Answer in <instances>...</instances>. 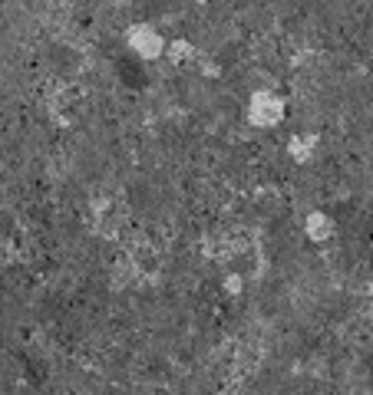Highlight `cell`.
Masks as SVG:
<instances>
[{
  "instance_id": "obj_3",
  "label": "cell",
  "mask_w": 373,
  "mask_h": 395,
  "mask_svg": "<svg viewBox=\"0 0 373 395\" xmlns=\"http://www.w3.org/2000/svg\"><path fill=\"white\" fill-rule=\"evenodd\" d=\"M304 231H308L310 241H327L334 234V221H330L324 211H310L308 221H304Z\"/></svg>"
},
{
  "instance_id": "obj_4",
  "label": "cell",
  "mask_w": 373,
  "mask_h": 395,
  "mask_svg": "<svg viewBox=\"0 0 373 395\" xmlns=\"http://www.w3.org/2000/svg\"><path fill=\"white\" fill-rule=\"evenodd\" d=\"M314 149H318V135H294V139L287 142V152H291L297 161H310Z\"/></svg>"
},
{
  "instance_id": "obj_1",
  "label": "cell",
  "mask_w": 373,
  "mask_h": 395,
  "mask_svg": "<svg viewBox=\"0 0 373 395\" xmlns=\"http://www.w3.org/2000/svg\"><path fill=\"white\" fill-rule=\"evenodd\" d=\"M248 119L258 128H271L284 119V102L275 93H254L251 102H248Z\"/></svg>"
},
{
  "instance_id": "obj_5",
  "label": "cell",
  "mask_w": 373,
  "mask_h": 395,
  "mask_svg": "<svg viewBox=\"0 0 373 395\" xmlns=\"http://www.w3.org/2000/svg\"><path fill=\"white\" fill-rule=\"evenodd\" d=\"M165 53H169L172 63H185V60H192L195 50H192V43L188 40H176V43H169V46H165Z\"/></svg>"
},
{
  "instance_id": "obj_6",
  "label": "cell",
  "mask_w": 373,
  "mask_h": 395,
  "mask_svg": "<svg viewBox=\"0 0 373 395\" xmlns=\"http://www.w3.org/2000/svg\"><path fill=\"white\" fill-rule=\"evenodd\" d=\"M225 287H228V293H242V277H238V274H231V277L225 280Z\"/></svg>"
},
{
  "instance_id": "obj_2",
  "label": "cell",
  "mask_w": 373,
  "mask_h": 395,
  "mask_svg": "<svg viewBox=\"0 0 373 395\" xmlns=\"http://www.w3.org/2000/svg\"><path fill=\"white\" fill-rule=\"evenodd\" d=\"M126 40H129V46L136 50V56H143V60H159V56L165 53V46H169V43L162 40V33L152 30L149 23H139V27H132Z\"/></svg>"
}]
</instances>
